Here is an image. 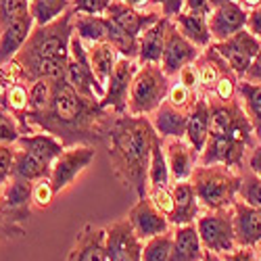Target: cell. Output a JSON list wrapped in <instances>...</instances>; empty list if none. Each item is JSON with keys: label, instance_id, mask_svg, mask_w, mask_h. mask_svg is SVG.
Returning a JSON list of instances; mask_svg holds the SVG:
<instances>
[{"label": "cell", "instance_id": "obj_1", "mask_svg": "<svg viewBox=\"0 0 261 261\" xmlns=\"http://www.w3.org/2000/svg\"><path fill=\"white\" fill-rule=\"evenodd\" d=\"M113 111L100 107V100L82 96L67 80H55L53 102L46 111H28L21 121L23 134L38 127L57 136L65 148L75 144H98L107 140Z\"/></svg>", "mask_w": 261, "mask_h": 261}, {"label": "cell", "instance_id": "obj_2", "mask_svg": "<svg viewBox=\"0 0 261 261\" xmlns=\"http://www.w3.org/2000/svg\"><path fill=\"white\" fill-rule=\"evenodd\" d=\"M155 136L148 117L129 113H115L107 132L109 161L115 178L138 199L148 192V163Z\"/></svg>", "mask_w": 261, "mask_h": 261}, {"label": "cell", "instance_id": "obj_3", "mask_svg": "<svg viewBox=\"0 0 261 261\" xmlns=\"http://www.w3.org/2000/svg\"><path fill=\"white\" fill-rule=\"evenodd\" d=\"M73 9H69L65 15H61L57 21L46 25H34L28 42L23 44L13 59L19 63V67L30 65L40 59H57V57H67L69 44L73 38Z\"/></svg>", "mask_w": 261, "mask_h": 261}, {"label": "cell", "instance_id": "obj_4", "mask_svg": "<svg viewBox=\"0 0 261 261\" xmlns=\"http://www.w3.org/2000/svg\"><path fill=\"white\" fill-rule=\"evenodd\" d=\"M243 169L228 165H199L192 169L190 182L205 209H224L232 207L238 199Z\"/></svg>", "mask_w": 261, "mask_h": 261}, {"label": "cell", "instance_id": "obj_5", "mask_svg": "<svg viewBox=\"0 0 261 261\" xmlns=\"http://www.w3.org/2000/svg\"><path fill=\"white\" fill-rule=\"evenodd\" d=\"M169 75L159 63H140L127 98L129 115H153L169 92Z\"/></svg>", "mask_w": 261, "mask_h": 261}, {"label": "cell", "instance_id": "obj_6", "mask_svg": "<svg viewBox=\"0 0 261 261\" xmlns=\"http://www.w3.org/2000/svg\"><path fill=\"white\" fill-rule=\"evenodd\" d=\"M209 100V111H211V129L209 134L215 136H238L247 140L253 148L261 142L255 136V129L251 125L249 115L238 100V96L230 100H217V98H207Z\"/></svg>", "mask_w": 261, "mask_h": 261}, {"label": "cell", "instance_id": "obj_7", "mask_svg": "<svg viewBox=\"0 0 261 261\" xmlns=\"http://www.w3.org/2000/svg\"><path fill=\"white\" fill-rule=\"evenodd\" d=\"M197 230L201 236L203 249L213 251L217 255L232 253L236 245V234H234V213L232 207L224 209H207L197 217Z\"/></svg>", "mask_w": 261, "mask_h": 261}, {"label": "cell", "instance_id": "obj_8", "mask_svg": "<svg viewBox=\"0 0 261 261\" xmlns=\"http://www.w3.org/2000/svg\"><path fill=\"white\" fill-rule=\"evenodd\" d=\"M65 80H67L82 96L100 100L105 94V88L98 84V80L90 67L88 48H86V44L75 34L69 44V63H67V71H65Z\"/></svg>", "mask_w": 261, "mask_h": 261}, {"label": "cell", "instance_id": "obj_9", "mask_svg": "<svg viewBox=\"0 0 261 261\" xmlns=\"http://www.w3.org/2000/svg\"><path fill=\"white\" fill-rule=\"evenodd\" d=\"M253 146L238 136H215L209 134L205 148L199 153V165H228L234 169L245 167V155Z\"/></svg>", "mask_w": 261, "mask_h": 261}, {"label": "cell", "instance_id": "obj_10", "mask_svg": "<svg viewBox=\"0 0 261 261\" xmlns=\"http://www.w3.org/2000/svg\"><path fill=\"white\" fill-rule=\"evenodd\" d=\"M140 67V63L136 59H125L119 57L115 69L109 77L107 86H105V94L100 98V107L109 109L117 115L127 113V98H129V88H132L134 75Z\"/></svg>", "mask_w": 261, "mask_h": 261}, {"label": "cell", "instance_id": "obj_11", "mask_svg": "<svg viewBox=\"0 0 261 261\" xmlns=\"http://www.w3.org/2000/svg\"><path fill=\"white\" fill-rule=\"evenodd\" d=\"M213 46L224 57V61L230 65V69L238 75V80H241V77H245L253 59L257 57V53L261 48V40L245 28L241 32H236L234 36L222 40V42H213Z\"/></svg>", "mask_w": 261, "mask_h": 261}, {"label": "cell", "instance_id": "obj_12", "mask_svg": "<svg viewBox=\"0 0 261 261\" xmlns=\"http://www.w3.org/2000/svg\"><path fill=\"white\" fill-rule=\"evenodd\" d=\"M94 157L96 150L92 144H75L65 148L50 169V184L55 192H61L69 184H73V180L94 161Z\"/></svg>", "mask_w": 261, "mask_h": 261}, {"label": "cell", "instance_id": "obj_13", "mask_svg": "<svg viewBox=\"0 0 261 261\" xmlns=\"http://www.w3.org/2000/svg\"><path fill=\"white\" fill-rule=\"evenodd\" d=\"M203 50L199 46H194L192 42L178 30V25L169 19L167 34H165V46H163V57H161V69L169 75L176 77L178 71L186 65H192L199 59Z\"/></svg>", "mask_w": 261, "mask_h": 261}, {"label": "cell", "instance_id": "obj_14", "mask_svg": "<svg viewBox=\"0 0 261 261\" xmlns=\"http://www.w3.org/2000/svg\"><path fill=\"white\" fill-rule=\"evenodd\" d=\"M107 232V257L109 261H142L144 241H140L132 224L119 220L105 228Z\"/></svg>", "mask_w": 261, "mask_h": 261}, {"label": "cell", "instance_id": "obj_15", "mask_svg": "<svg viewBox=\"0 0 261 261\" xmlns=\"http://www.w3.org/2000/svg\"><path fill=\"white\" fill-rule=\"evenodd\" d=\"M127 222L132 224L134 232L138 234L140 241H148V238H153L157 234H163L169 230V220H167V215H163L155 203L148 199V194L146 197H140L136 201V205L129 209L127 213Z\"/></svg>", "mask_w": 261, "mask_h": 261}, {"label": "cell", "instance_id": "obj_16", "mask_svg": "<svg viewBox=\"0 0 261 261\" xmlns=\"http://www.w3.org/2000/svg\"><path fill=\"white\" fill-rule=\"evenodd\" d=\"M249 11L238 3V0H228V3L215 7L209 15V30H211V40L222 42L236 32L247 28Z\"/></svg>", "mask_w": 261, "mask_h": 261}, {"label": "cell", "instance_id": "obj_17", "mask_svg": "<svg viewBox=\"0 0 261 261\" xmlns=\"http://www.w3.org/2000/svg\"><path fill=\"white\" fill-rule=\"evenodd\" d=\"M111 21H115V23L129 36L134 38H140L150 25L157 23V21L163 17L161 11H140V9H134V7H127L125 3H121V0H113L111 7L107 9L105 13Z\"/></svg>", "mask_w": 261, "mask_h": 261}, {"label": "cell", "instance_id": "obj_18", "mask_svg": "<svg viewBox=\"0 0 261 261\" xmlns=\"http://www.w3.org/2000/svg\"><path fill=\"white\" fill-rule=\"evenodd\" d=\"M163 148L173 182L190 180L192 169L199 163V153L194 150L186 138H163Z\"/></svg>", "mask_w": 261, "mask_h": 261}, {"label": "cell", "instance_id": "obj_19", "mask_svg": "<svg viewBox=\"0 0 261 261\" xmlns=\"http://www.w3.org/2000/svg\"><path fill=\"white\" fill-rule=\"evenodd\" d=\"M234 213V234L238 247H257L261 241V211L236 199L232 203Z\"/></svg>", "mask_w": 261, "mask_h": 261}, {"label": "cell", "instance_id": "obj_20", "mask_svg": "<svg viewBox=\"0 0 261 261\" xmlns=\"http://www.w3.org/2000/svg\"><path fill=\"white\" fill-rule=\"evenodd\" d=\"M171 197H173V211L169 215V224L173 226H186L194 224L201 215V203L194 192L190 180H180L171 184Z\"/></svg>", "mask_w": 261, "mask_h": 261}, {"label": "cell", "instance_id": "obj_21", "mask_svg": "<svg viewBox=\"0 0 261 261\" xmlns=\"http://www.w3.org/2000/svg\"><path fill=\"white\" fill-rule=\"evenodd\" d=\"M34 25H36V21H34L32 13L28 11L0 30V65L11 61L21 48H23Z\"/></svg>", "mask_w": 261, "mask_h": 261}, {"label": "cell", "instance_id": "obj_22", "mask_svg": "<svg viewBox=\"0 0 261 261\" xmlns=\"http://www.w3.org/2000/svg\"><path fill=\"white\" fill-rule=\"evenodd\" d=\"M67 261H109L107 257V232L102 228L86 226L73 249L67 255Z\"/></svg>", "mask_w": 261, "mask_h": 261}, {"label": "cell", "instance_id": "obj_23", "mask_svg": "<svg viewBox=\"0 0 261 261\" xmlns=\"http://www.w3.org/2000/svg\"><path fill=\"white\" fill-rule=\"evenodd\" d=\"M194 67L199 73V84H201V94L207 96L226 73H230V65L224 61V57L215 50V46H207L203 48V53L199 55V59L194 61Z\"/></svg>", "mask_w": 261, "mask_h": 261}, {"label": "cell", "instance_id": "obj_24", "mask_svg": "<svg viewBox=\"0 0 261 261\" xmlns=\"http://www.w3.org/2000/svg\"><path fill=\"white\" fill-rule=\"evenodd\" d=\"M203 243L197 230V224L176 226L173 230V243L169 261H201L203 257Z\"/></svg>", "mask_w": 261, "mask_h": 261}, {"label": "cell", "instance_id": "obj_25", "mask_svg": "<svg viewBox=\"0 0 261 261\" xmlns=\"http://www.w3.org/2000/svg\"><path fill=\"white\" fill-rule=\"evenodd\" d=\"M15 146L28 150V153H32L34 157H38L42 163L48 165V167H53V163L57 161V157L65 150V144L57 136H53L48 132L21 134V138L17 140Z\"/></svg>", "mask_w": 261, "mask_h": 261}, {"label": "cell", "instance_id": "obj_26", "mask_svg": "<svg viewBox=\"0 0 261 261\" xmlns=\"http://www.w3.org/2000/svg\"><path fill=\"white\" fill-rule=\"evenodd\" d=\"M32 186L34 182L13 178L3 186V213H11L15 220H25L30 215V203H32Z\"/></svg>", "mask_w": 261, "mask_h": 261}, {"label": "cell", "instance_id": "obj_27", "mask_svg": "<svg viewBox=\"0 0 261 261\" xmlns=\"http://www.w3.org/2000/svg\"><path fill=\"white\" fill-rule=\"evenodd\" d=\"M153 123L155 132L161 138H184L186 136V123H188V113L180 111L178 107H173L167 98L161 102V107L153 113Z\"/></svg>", "mask_w": 261, "mask_h": 261}, {"label": "cell", "instance_id": "obj_28", "mask_svg": "<svg viewBox=\"0 0 261 261\" xmlns=\"http://www.w3.org/2000/svg\"><path fill=\"white\" fill-rule=\"evenodd\" d=\"M211 129V111H209V100L207 96H201L194 105V109L188 113V123H186V142L201 153L205 148V142L209 138Z\"/></svg>", "mask_w": 261, "mask_h": 261}, {"label": "cell", "instance_id": "obj_29", "mask_svg": "<svg viewBox=\"0 0 261 261\" xmlns=\"http://www.w3.org/2000/svg\"><path fill=\"white\" fill-rule=\"evenodd\" d=\"M169 17H161L138 38V63H161Z\"/></svg>", "mask_w": 261, "mask_h": 261}, {"label": "cell", "instance_id": "obj_30", "mask_svg": "<svg viewBox=\"0 0 261 261\" xmlns=\"http://www.w3.org/2000/svg\"><path fill=\"white\" fill-rule=\"evenodd\" d=\"M173 23L178 25V30L192 42L194 46H199L201 50L211 46L213 40H211V30H209V17L205 15H194L188 11L178 13L176 17L171 19Z\"/></svg>", "mask_w": 261, "mask_h": 261}, {"label": "cell", "instance_id": "obj_31", "mask_svg": "<svg viewBox=\"0 0 261 261\" xmlns=\"http://www.w3.org/2000/svg\"><path fill=\"white\" fill-rule=\"evenodd\" d=\"M88 48V59H90V67L98 80V84L107 86L109 77H111L115 65L119 61V53L109 44V42H96V44H86Z\"/></svg>", "mask_w": 261, "mask_h": 261}, {"label": "cell", "instance_id": "obj_32", "mask_svg": "<svg viewBox=\"0 0 261 261\" xmlns=\"http://www.w3.org/2000/svg\"><path fill=\"white\" fill-rule=\"evenodd\" d=\"M107 28H109L107 15H86V13L73 15V32L84 44L107 42Z\"/></svg>", "mask_w": 261, "mask_h": 261}, {"label": "cell", "instance_id": "obj_33", "mask_svg": "<svg viewBox=\"0 0 261 261\" xmlns=\"http://www.w3.org/2000/svg\"><path fill=\"white\" fill-rule=\"evenodd\" d=\"M236 96L241 100L245 113L251 119L255 136L261 140V84H253L247 80H238Z\"/></svg>", "mask_w": 261, "mask_h": 261}, {"label": "cell", "instance_id": "obj_34", "mask_svg": "<svg viewBox=\"0 0 261 261\" xmlns=\"http://www.w3.org/2000/svg\"><path fill=\"white\" fill-rule=\"evenodd\" d=\"M50 169L48 165H44L38 157H34L28 150L19 148L15 150V161H13V178H21V180H28V182H36L42 178H50Z\"/></svg>", "mask_w": 261, "mask_h": 261}, {"label": "cell", "instance_id": "obj_35", "mask_svg": "<svg viewBox=\"0 0 261 261\" xmlns=\"http://www.w3.org/2000/svg\"><path fill=\"white\" fill-rule=\"evenodd\" d=\"M169 182H171V173H169L165 148H163V138L157 134L153 142V150H150V163H148V190L165 188L169 186Z\"/></svg>", "mask_w": 261, "mask_h": 261}, {"label": "cell", "instance_id": "obj_36", "mask_svg": "<svg viewBox=\"0 0 261 261\" xmlns=\"http://www.w3.org/2000/svg\"><path fill=\"white\" fill-rule=\"evenodd\" d=\"M0 107L11 111L19 123L23 121V115L30 111V86L23 82H17L9 88L0 90Z\"/></svg>", "mask_w": 261, "mask_h": 261}, {"label": "cell", "instance_id": "obj_37", "mask_svg": "<svg viewBox=\"0 0 261 261\" xmlns=\"http://www.w3.org/2000/svg\"><path fill=\"white\" fill-rule=\"evenodd\" d=\"M71 9V0H30V13L36 25H46L57 21Z\"/></svg>", "mask_w": 261, "mask_h": 261}, {"label": "cell", "instance_id": "obj_38", "mask_svg": "<svg viewBox=\"0 0 261 261\" xmlns=\"http://www.w3.org/2000/svg\"><path fill=\"white\" fill-rule=\"evenodd\" d=\"M107 42L119 53V57L138 61V38L125 34L111 19H109V28H107Z\"/></svg>", "mask_w": 261, "mask_h": 261}, {"label": "cell", "instance_id": "obj_39", "mask_svg": "<svg viewBox=\"0 0 261 261\" xmlns=\"http://www.w3.org/2000/svg\"><path fill=\"white\" fill-rule=\"evenodd\" d=\"M171 243H173V232L171 230L148 238V241L144 243V249H142V261H169Z\"/></svg>", "mask_w": 261, "mask_h": 261}, {"label": "cell", "instance_id": "obj_40", "mask_svg": "<svg viewBox=\"0 0 261 261\" xmlns=\"http://www.w3.org/2000/svg\"><path fill=\"white\" fill-rule=\"evenodd\" d=\"M55 94V80H36L30 84V111H46L53 102Z\"/></svg>", "mask_w": 261, "mask_h": 261}, {"label": "cell", "instance_id": "obj_41", "mask_svg": "<svg viewBox=\"0 0 261 261\" xmlns=\"http://www.w3.org/2000/svg\"><path fill=\"white\" fill-rule=\"evenodd\" d=\"M238 199L245 201L247 205L261 211V178L251 169H243L241 188H238Z\"/></svg>", "mask_w": 261, "mask_h": 261}, {"label": "cell", "instance_id": "obj_42", "mask_svg": "<svg viewBox=\"0 0 261 261\" xmlns=\"http://www.w3.org/2000/svg\"><path fill=\"white\" fill-rule=\"evenodd\" d=\"M199 98H201V92H199V90L188 88V86H184V84L178 82V80L169 86L167 100H169L173 107H178L180 111H184V113H190Z\"/></svg>", "mask_w": 261, "mask_h": 261}, {"label": "cell", "instance_id": "obj_43", "mask_svg": "<svg viewBox=\"0 0 261 261\" xmlns=\"http://www.w3.org/2000/svg\"><path fill=\"white\" fill-rule=\"evenodd\" d=\"M23 129H21L19 119L5 107H0V144H17Z\"/></svg>", "mask_w": 261, "mask_h": 261}, {"label": "cell", "instance_id": "obj_44", "mask_svg": "<svg viewBox=\"0 0 261 261\" xmlns=\"http://www.w3.org/2000/svg\"><path fill=\"white\" fill-rule=\"evenodd\" d=\"M30 11V0H0V30Z\"/></svg>", "mask_w": 261, "mask_h": 261}, {"label": "cell", "instance_id": "obj_45", "mask_svg": "<svg viewBox=\"0 0 261 261\" xmlns=\"http://www.w3.org/2000/svg\"><path fill=\"white\" fill-rule=\"evenodd\" d=\"M55 188L50 184V178H42V180H36L34 186H32V203L40 209H46L53 199H55Z\"/></svg>", "mask_w": 261, "mask_h": 261}, {"label": "cell", "instance_id": "obj_46", "mask_svg": "<svg viewBox=\"0 0 261 261\" xmlns=\"http://www.w3.org/2000/svg\"><path fill=\"white\" fill-rule=\"evenodd\" d=\"M15 144H0V188H3L13 173V161H15Z\"/></svg>", "mask_w": 261, "mask_h": 261}, {"label": "cell", "instance_id": "obj_47", "mask_svg": "<svg viewBox=\"0 0 261 261\" xmlns=\"http://www.w3.org/2000/svg\"><path fill=\"white\" fill-rule=\"evenodd\" d=\"M148 199L155 203V207L167 215V220H169V215L173 211V197H171V186H165V188H155V190H148Z\"/></svg>", "mask_w": 261, "mask_h": 261}, {"label": "cell", "instance_id": "obj_48", "mask_svg": "<svg viewBox=\"0 0 261 261\" xmlns=\"http://www.w3.org/2000/svg\"><path fill=\"white\" fill-rule=\"evenodd\" d=\"M113 0H71V9L86 15H105Z\"/></svg>", "mask_w": 261, "mask_h": 261}, {"label": "cell", "instance_id": "obj_49", "mask_svg": "<svg viewBox=\"0 0 261 261\" xmlns=\"http://www.w3.org/2000/svg\"><path fill=\"white\" fill-rule=\"evenodd\" d=\"M222 261H261V255L253 247H238L232 253H226Z\"/></svg>", "mask_w": 261, "mask_h": 261}, {"label": "cell", "instance_id": "obj_50", "mask_svg": "<svg viewBox=\"0 0 261 261\" xmlns=\"http://www.w3.org/2000/svg\"><path fill=\"white\" fill-rule=\"evenodd\" d=\"M150 3L159 5L161 15L169 17V19H173L178 13H182V9H184V0H150Z\"/></svg>", "mask_w": 261, "mask_h": 261}, {"label": "cell", "instance_id": "obj_51", "mask_svg": "<svg viewBox=\"0 0 261 261\" xmlns=\"http://www.w3.org/2000/svg\"><path fill=\"white\" fill-rule=\"evenodd\" d=\"M182 11H188V13H194V15H205L209 17L213 7L209 0H184V9Z\"/></svg>", "mask_w": 261, "mask_h": 261}, {"label": "cell", "instance_id": "obj_52", "mask_svg": "<svg viewBox=\"0 0 261 261\" xmlns=\"http://www.w3.org/2000/svg\"><path fill=\"white\" fill-rule=\"evenodd\" d=\"M247 30L257 36L261 40V5H257L255 9L249 11V19H247Z\"/></svg>", "mask_w": 261, "mask_h": 261}, {"label": "cell", "instance_id": "obj_53", "mask_svg": "<svg viewBox=\"0 0 261 261\" xmlns=\"http://www.w3.org/2000/svg\"><path fill=\"white\" fill-rule=\"evenodd\" d=\"M241 80H247V82H253V84H261V48H259L257 57L253 59L251 67L247 69L245 77H241Z\"/></svg>", "mask_w": 261, "mask_h": 261}, {"label": "cell", "instance_id": "obj_54", "mask_svg": "<svg viewBox=\"0 0 261 261\" xmlns=\"http://www.w3.org/2000/svg\"><path fill=\"white\" fill-rule=\"evenodd\" d=\"M249 169L255 171L257 176L261 178V142L251 150V155H249Z\"/></svg>", "mask_w": 261, "mask_h": 261}, {"label": "cell", "instance_id": "obj_55", "mask_svg": "<svg viewBox=\"0 0 261 261\" xmlns=\"http://www.w3.org/2000/svg\"><path fill=\"white\" fill-rule=\"evenodd\" d=\"M121 3H125L127 7H134V9H144V7H148L150 5V0H121Z\"/></svg>", "mask_w": 261, "mask_h": 261}, {"label": "cell", "instance_id": "obj_56", "mask_svg": "<svg viewBox=\"0 0 261 261\" xmlns=\"http://www.w3.org/2000/svg\"><path fill=\"white\" fill-rule=\"evenodd\" d=\"M201 261H222L220 259V255H217V253H213V251H203V257H201Z\"/></svg>", "mask_w": 261, "mask_h": 261}, {"label": "cell", "instance_id": "obj_57", "mask_svg": "<svg viewBox=\"0 0 261 261\" xmlns=\"http://www.w3.org/2000/svg\"><path fill=\"white\" fill-rule=\"evenodd\" d=\"M238 3H241L247 11H251V9H255L257 5H261V0H238Z\"/></svg>", "mask_w": 261, "mask_h": 261}, {"label": "cell", "instance_id": "obj_58", "mask_svg": "<svg viewBox=\"0 0 261 261\" xmlns=\"http://www.w3.org/2000/svg\"><path fill=\"white\" fill-rule=\"evenodd\" d=\"M211 3V7L215 9V7H220V5H224V3H228V0H209Z\"/></svg>", "mask_w": 261, "mask_h": 261}, {"label": "cell", "instance_id": "obj_59", "mask_svg": "<svg viewBox=\"0 0 261 261\" xmlns=\"http://www.w3.org/2000/svg\"><path fill=\"white\" fill-rule=\"evenodd\" d=\"M255 249H257V253H259V255H261V241H259V245H257V247H255Z\"/></svg>", "mask_w": 261, "mask_h": 261}, {"label": "cell", "instance_id": "obj_60", "mask_svg": "<svg viewBox=\"0 0 261 261\" xmlns=\"http://www.w3.org/2000/svg\"><path fill=\"white\" fill-rule=\"evenodd\" d=\"M0 213H3V194H0Z\"/></svg>", "mask_w": 261, "mask_h": 261}]
</instances>
